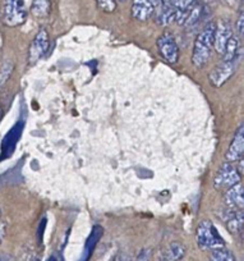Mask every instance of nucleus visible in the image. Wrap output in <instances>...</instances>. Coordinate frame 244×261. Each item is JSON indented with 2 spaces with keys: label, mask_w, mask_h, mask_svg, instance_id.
Masks as SVG:
<instances>
[{
  "label": "nucleus",
  "mask_w": 244,
  "mask_h": 261,
  "mask_svg": "<svg viewBox=\"0 0 244 261\" xmlns=\"http://www.w3.org/2000/svg\"><path fill=\"white\" fill-rule=\"evenodd\" d=\"M47 261H57V258H55V257H54V256H51V257H50V258H49V260H47Z\"/></svg>",
  "instance_id": "obj_27"
},
{
  "label": "nucleus",
  "mask_w": 244,
  "mask_h": 261,
  "mask_svg": "<svg viewBox=\"0 0 244 261\" xmlns=\"http://www.w3.org/2000/svg\"><path fill=\"white\" fill-rule=\"evenodd\" d=\"M0 217H2V210H0Z\"/></svg>",
  "instance_id": "obj_29"
},
{
  "label": "nucleus",
  "mask_w": 244,
  "mask_h": 261,
  "mask_svg": "<svg viewBox=\"0 0 244 261\" xmlns=\"http://www.w3.org/2000/svg\"><path fill=\"white\" fill-rule=\"evenodd\" d=\"M225 204L231 209H241L244 205V187L243 183L239 182L233 187L228 188L225 193Z\"/></svg>",
  "instance_id": "obj_13"
},
{
  "label": "nucleus",
  "mask_w": 244,
  "mask_h": 261,
  "mask_svg": "<svg viewBox=\"0 0 244 261\" xmlns=\"http://www.w3.org/2000/svg\"><path fill=\"white\" fill-rule=\"evenodd\" d=\"M223 219L226 223V228H228V230L231 234H239L241 229H243L244 215L241 210L229 207L228 214L225 213V217Z\"/></svg>",
  "instance_id": "obj_14"
},
{
  "label": "nucleus",
  "mask_w": 244,
  "mask_h": 261,
  "mask_svg": "<svg viewBox=\"0 0 244 261\" xmlns=\"http://www.w3.org/2000/svg\"><path fill=\"white\" fill-rule=\"evenodd\" d=\"M210 261H235V256L224 246V247L211 250Z\"/></svg>",
  "instance_id": "obj_21"
},
{
  "label": "nucleus",
  "mask_w": 244,
  "mask_h": 261,
  "mask_svg": "<svg viewBox=\"0 0 244 261\" xmlns=\"http://www.w3.org/2000/svg\"><path fill=\"white\" fill-rule=\"evenodd\" d=\"M231 36H233V29H231L229 21L220 19L216 23L215 37H213V49L216 50V53L221 55L224 54L226 45H228Z\"/></svg>",
  "instance_id": "obj_9"
},
{
  "label": "nucleus",
  "mask_w": 244,
  "mask_h": 261,
  "mask_svg": "<svg viewBox=\"0 0 244 261\" xmlns=\"http://www.w3.org/2000/svg\"><path fill=\"white\" fill-rule=\"evenodd\" d=\"M12 72H13V65H12L11 63H6V64L2 67V69H0V90H2V87H3L4 85H6V82L9 80Z\"/></svg>",
  "instance_id": "obj_22"
},
{
  "label": "nucleus",
  "mask_w": 244,
  "mask_h": 261,
  "mask_svg": "<svg viewBox=\"0 0 244 261\" xmlns=\"http://www.w3.org/2000/svg\"><path fill=\"white\" fill-rule=\"evenodd\" d=\"M155 19L160 26H169L175 21V11L169 0H161L158 6L153 9Z\"/></svg>",
  "instance_id": "obj_12"
},
{
  "label": "nucleus",
  "mask_w": 244,
  "mask_h": 261,
  "mask_svg": "<svg viewBox=\"0 0 244 261\" xmlns=\"http://www.w3.org/2000/svg\"><path fill=\"white\" fill-rule=\"evenodd\" d=\"M244 155V125L240 124L236 129L234 139L229 146L228 152H226V160L229 163H238Z\"/></svg>",
  "instance_id": "obj_10"
},
{
  "label": "nucleus",
  "mask_w": 244,
  "mask_h": 261,
  "mask_svg": "<svg viewBox=\"0 0 244 261\" xmlns=\"http://www.w3.org/2000/svg\"><path fill=\"white\" fill-rule=\"evenodd\" d=\"M235 68L236 62H234V60H221V62L216 65L215 68L211 71L210 77H208L211 86L215 87V89H219V87L223 86V85L235 73Z\"/></svg>",
  "instance_id": "obj_6"
},
{
  "label": "nucleus",
  "mask_w": 244,
  "mask_h": 261,
  "mask_svg": "<svg viewBox=\"0 0 244 261\" xmlns=\"http://www.w3.org/2000/svg\"><path fill=\"white\" fill-rule=\"evenodd\" d=\"M26 0H3L2 2V19L9 27L21 26L27 19Z\"/></svg>",
  "instance_id": "obj_3"
},
{
  "label": "nucleus",
  "mask_w": 244,
  "mask_h": 261,
  "mask_svg": "<svg viewBox=\"0 0 244 261\" xmlns=\"http://www.w3.org/2000/svg\"><path fill=\"white\" fill-rule=\"evenodd\" d=\"M0 119H2V107H0Z\"/></svg>",
  "instance_id": "obj_28"
},
{
  "label": "nucleus",
  "mask_w": 244,
  "mask_h": 261,
  "mask_svg": "<svg viewBox=\"0 0 244 261\" xmlns=\"http://www.w3.org/2000/svg\"><path fill=\"white\" fill-rule=\"evenodd\" d=\"M236 31H238L240 39H243L244 36V14L243 12H240L238 17V21H236Z\"/></svg>",
  "instance_id": "obj_24"
},
{
  "label": "nucleus",
  "mask_w": 244,
  "mask_h": 261,
  "mask_svg": "<svg viewBox=\"0 0 244 261\" xmlns=\"http://www.w3.org/2000/svg\"><path fill=\"white\" fill-rule=\"evenodd\" d=\"M239 53H240V46H239V37L238 36H231L229 40L228 45L225 47V51L223 54V59L228 60H234V62H238Z\"/></svg>",
  "instance_id": "obj_19"
},
{
  "label": "nucleus",
  "mask_w": 244,
  "mask_h": 261,
  "mask_svg": "<svg viewBox=\"0 0 244 261\" xmlns=\"http://www.w3.org/2000/svg\"><path fill=\"white\" fill-rule=\"evenodd\" d=\"M216 23L211 22L198 34L195 41L192 54V63L196 68H202L208 62L213 50V37H215Z\"/></svg>",
  "instance_id": "obj_1"
},
{
  "label": "nucleus",
  "mask_w": 244,
  "mask_h": 261,
  "mask_svg": "<svg viewBox=\"0 0 244 261\" xmlns=\"http://www.w3.org/2000/svg\"><path fill=\"white\" fill-rule=\"evenodd\" d=\"M239 182H241V174L238 167H234L233 163L225 162L213 178V187L219 191H226Z\"/></svg>",
  "instance_id": "obj_4"
},
{
  "label": "nucleus",
  "mask_w": 244,
  "mask_h": 261,
  "mask_svg": "<svg viewBox=\"0 0 244 261\" xmlns=\"http://www.w3.org/2000/svg\"><path fill=\"white\" fill-rule=\"evenodd\" d=\"M153 14L152 0H132V16L137 21L145 22Z\"/></svg>",
  "instance_id": "obj_15"
},
{
  "label": "nucleus",
  "mask_w": 244,
  "mask_h": 261,
  "mask_svg": "<svg viewBox=\"0 0 244 261\" xmlns=\"http://www.w3.org/2000/svg\"><path fill=\"white\" fill-rule=\"evenodd\" d=\"M49 47V34L45 29H41L32 40L29 50V64L34 65L41 59Z\"/></svg>",
  "instance_id": "obj_8"
},
{
  "label": "nucleus",
  "mask_w": 244,
  "mask_h": 261,
  "mask_svg": "<svg viewBox=\"0 0 244 261\" xmlns=\"http://www.w3.org/2000/svg\"><path fill=\"white\" fill-rule=\"evenodd\" d=\"M157 51L161 58L169 64H175L179 59V47L170 32H164L157 39Z\"/></svg>",
  "instance_id": "obj_5"
},
{
  "label": "nucleus",
  "mask_w": 244,
  "mask_h": 261,
  "mask_svg": "<svg viewBox=\"0 0 244 261\" xmlns=\"http://www.w3.org/2000/svg\"><path fill=\"white\" fill-rule=\"evenodd\" d=\"M202 14H203V6L198 2V0H196L195 4L191 7L188 13L185 14V18L184 21H183L182 26H185V27L196 26V24L201 21V18H202Z\"/></svg>",
  "instance_id": "obj_17"
},
{
  "label": "nucleus",
  "mask_w": 244,
  "mask_h": 261,
  "mask_svg": "<svg viewBox=\"0 0 244 261\" xmlns=\"http://www.w3.org/2000/svg\"><path fill=\"white\" fill-rule=\"evenodd\" d=\"M196 241H197L198 247L203 251H211L225 246V241L223 240L219 230L210 220H202L198 224Z\"/></svg>",
  "instance_id": "obj_2"
},
{
  "label": "nucleus",
  "mask_w": 244,
  "mask_h": 261,
  "mask_svg": "<svg viewBox=\"0 0 244 261\" xmlns=\"http://www.w3.org/2000/svg\"><path fill=\"white\" fill-rule=\"evenodd\" d=\"M185 246L180 242H172L161 248L156 255V261H180L185 256Z\"/></svg>",
  "instance_id": "obj_11"
},
{
  "label": "nucleus",
  "mask_w": 244,
  "mask_h": 261,
  "mask_svg": "<svg viewBox=\"0 0 244 261\" xmlns=\"http://www.w3.org/2000/svg\"><path fill=\"white\" fill-rule=\"evenodd\" d=\"M102 234H104V229H102L100 225H95V227L92 228L91 234H90L89 238H87L86 246H85V253H86L85 261L89 260L90 256H91V253H92V251L95 250V247H96L97 242H99L100 238L102 237Z\"/></svg>",
  "instance_id": "obj_18"
},
{
  "label": "nucleus",
  "mask_w": 244,
  "mask_h": 261,
  "mask_svg": "<svg viewBox=\"0 0 244 261\" xmlns=\"http://www.w3.org/2000/svg\"><path fill=\"white\" fill-rule=\"evenodd\" d=\"M135 261H151V253L150 250H142L140 252V255L137 256Z\"/></svg>",
  "instance_id": "obj_25"
},
{
  "label": "nucleus",
  "mask_w": 244,
  "mask_h": 261,
  "mask_svg": "<svg viewBox=\"0 0 244 261\" xmlns=\"http://www.w3.org/2000/svg\"><path fill=\"white\" fill-rule=\"evenodd\" d=\"M196 0H169V3L175 11V21L179 24H183L185 18V14L191 9V7L195 4Z\"/></svg>",
  "instance_id": "obj_16"
},
{
  "label": "nucleus",
  "mask_w": 244,
  "mask_h": 261,
  "mask_svg": "<svg viewBox=\"0 0 244 261\" xmlns=\"http://www.w3.org/2000/svg\"><path fill=\"white\" fill-rule=\"evenodd\" d=\"M22 130H23V122H17L8 130V134L4 136L3 141H2V146H0V162L8 159L13 155L17 144H18L19 139L22 136Z\"/></svg>",
  "instance_id": "obj_7"
},
{
  "label": "nucleus",
  "mask_w": 244,
  "mask_h": 261,
  "mask_svg": "<svg viewBox=\"0 0 244 261\" xmlns=\"http://www.w3.org/2000/svg\"><path fill=\"white\" fill-rule=\"evenodd\" d=\"M45 225H46V219L41 220V224H40L39 230H37V241H39L40 245H41V242H42V237H44Z\"/></svg>",
  "instance_id": "obj_26"
},
{
  "label": "nucleus",
  "mask_w": 244,
  "mask_h": 261,
  "mask_svg": "<svg viewBox=\"0 0 244 261\" xmlns=\"http://www.w3.org/2000/svg\"><path fill=\"white\" fill-rule=\"evenodd\" d=\"M119 2H125V0H119Z\"/></svg>",
  "instance_id": "obj_30"
},
{
  "label": "nucleus",
  "mask_w": 244,
  "mask_h": 261,
  "mask_svg": "<svg viewBox=\"0 0 244 261\" xmlns=\"http://www.w3.org/2000/svg\"><path fill=\"white\" fill-rule=\"evenodd\" d=\"M50 11V0H32L31 12L36 18H45Z\"/></svg>",
  "instance_id": "obj_20"
},
{
  "label": "nucleus",
  "mask_w": 244,
  "mask_h": 261,
  "mask_svg": "<svg viewBox=\"0 0 244 261\" xmlns=\"http://www.w3.org/2000/svg\"><path fill=\"white\" fill-rule=\"evenodd\" d=\"M97 7H99L101 11L106 12V13H112V12L115 11V7H117V3L115 0H96Z\"/></svg>",
  "instance_id": "obj_23"
}]
</instances>
